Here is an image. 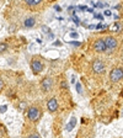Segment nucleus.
Returning a JSON list of instances; mask_svg holds the SVG:
<instances>
[{
  "label": "nucleus",
  "instance_id": "1",
  "mask_svg": "<svg viewBox=\"0 0 123 138\" xmlns=\"http://www.w3.org/2000/svg\"><path fill=\"white\" fill-rule=\"evenodd\" d=\"M92 70L95 72L96 74H101L105 72V64L101 59H95L92 63Z\"/></svg>",
  "mask_w": 123,
  "mask_h": 138
},
{
  "label": "nucleus",
  "instance_id": "2",
  "mask_svg": "<svg viewBox=\"0 0 123 138\" xmlns=\"http://www.w3.org/2000/svg\"><path fill=\"white\" fill-rule=\"evenodd\" d=\"M105 42H106V48L108 49V52H113L116 47H117V40L112 37V36H108L105 40Z\"/></svg>",
  "mask_w": 123,
  "mask_h": 138
},
{
  "label": "nucleus",
  "instance_id": "3",
  "mask_svg": "<svg viewBox=\"0 0 123 138\" xmlns=\"http://www.w3.org/2000/svg\"><path fill=\"white\" fill-rule=\"evenodd\" d=\"M123 78V69L122 68H117V69H113L111 73H110V79L112 82H118Z\"/></svg>",
  "mask_w": 123,
  "mask_h": 138
},
{
  "label": "nucleus",
  "instance_id": "4",
  "mask_svg": "<svg viewBox=\"0 0 123 138\" xmlns=\"http://www.w3.org/2000/svg\"><path fill=\"white\" fill-rule=\"evenodd\" d=\"M93 49H95L96 52H98V53L105 52V51L107 49V48H106V42H105V40H103V38L96 40V42L93 43Z\"/></svg>",
  "mask_w": 123,
  "mask_h": 138
},
{
  "label": "nucleus",
  "instance_id": "5",
  "mask_svg": "<svg viewBox=\"0 0 123 138\" xmlns=\"http://www.w3.org/2000/svg\"><path fill=\"white\" fill-rule=\"evenodd\" d=\"M27 117L31 121H36L39 117V110L37 107H30L28 108V112H27Z\"/></svg>",
  "mask_w": 123,
  "mask_h": 138
},
{
  "label": "nucleus",
  "instance_id": "6",
  "mask_svg": "<svg viewBox=\"0 0 123 138\" xmlns=\"http://www.w3.org/2000/svg\"><path fill=\"white\" fill-rule=\"evenodd\" d=\"M31 69L34 74H38L43 70V64L39 61H32L31 62Z\"/></svg>",
  "mask_w": 123,
  "mask_h": 138
},
{
  "label": "nucleus",
  "instance_id": "7",
  "mask_svg": "<svg viewBox=\"0 0 123 138\" xmlns=\"http://www.w3.org/2000/svg\"><path fill=\"white\" fill-rule=\"evenodd\" d=\"M52 85H53V80H52V78H44L42 80V90L43 91H49L50 88H52Z\"/></svg>",
  "mask_w": 123,
  "mask_h": 138
},
{
  "label": "nucleus",
  "instance_id": "8",
  "mask_svg": "<svg viewBox=\"0 0 123 138\" xmlns=\"http://www.w3.org/2000/svg\"><path fill=\"white\" fill-rule=\"evenodd\" d=\"M47 107H48V110L50 112H54L58 110V101L55 97H52V99H49L48 100V102H47Z\"/></svg>",
  "mask_w": 123,
  "mask_h": 138
},
{
  "label": "nucleus",
  "instance_id": "9",
  "mask_svg": "<svg viewBox=\"0 0 123 138\" xmlns=\"http://www.w3.org/2000/svg\"><path fill=\"white\" fill-rule=\"evenodd\" d=\"M34 24H36L34 17H27V19H25V21H24V26H25V27H27V28L33 27V26H34Z\"/></svg>",
  "mask_w": 123,
  "mask_h": 138
},
{
  "label": "nucleus",
  "instance_id": "10",
  "mask_svg": "<svg viewBox=\"0 0 123 138\" xmlns=\"http://www.w3.org/2000/svg\"><path fill=\"white\" fill-rule=\"evenodd\" d=\"M75 125H76V118L74 117V116H73V117H71L70 118V121H69V123H68V125H67V127H65V129L68 131V132H70V131H73L74 129V127H75Z\"/></svg>",
  "mask_w": 123,
  "mask_h": 138
},
{
  "label": "nucleus",
  "instance_id": "11",
  "mask_svg": "<svg viewBox=\"0 0 123 138\" xmlns=\"http://www.w3.org/2000/svg\"><path fill=\"white\" fill-rule=\"evenodd\" d=\"M41 3V0H27L26 4L30 5V6H33V5H38Z\"/></svg>",
  "mask_w": 123,
  "mask_h": 138
},
{
  "label": "nucleus",
  "instance_id": "12",
  "mask_svg": "<svg viewBox=\"0 0 123 138\" xmlns=\"http://www.w3.org/2000/svg\"><path fill=\"white\" fill-rule=\"evenodd\" d=\"M6 49H8V45L6 43H0V53L5 52Z\"/></svg>",
  "mask_w": 123,
  "mask_h": 138
},
{
  "label": "nucleus",
  "instance_id": "13",
  "mask_svg": "<svg viewBox=\"0 0 123 138\" xmlns=\"http://www.w3.org/2000/svg\"><path fill=\"white\" fill-rule=\"evenodd\" d=\"M111 30H112V31H114V32H118V31H119V25H118L117 22L113 24V25H112V27H111Z\"/></svg>",
  "mask_w": 123,
  "mask_h": 138
},
{
  "label": "nucleus",
  "instance_id": "14",
  "mask_svg": "<svg viewBox=\"0 0 123 138\" xmlns=\"http://www.w3.org/2000/svg\"><path fill=\"white\" fill-rule=\"evenodd\" d=\"M41 30H42V32H43V33H47V35H48V33L50 32L49 27H48V26H44V25H43V26L41 27Z\"/></svg>",
  "mask_w": 123,
  "mask_h": 138
},
{
  "label": "nucleus",
  "instance_id": "15",
  "mask_svg": "<svg viewBox=\"0 0 123 138\" xmlns=\"http://www.w3.org/2000/svg\"><path fill=\"white\" fill-rule=\"evenodd\" d=\"M75 88H76V91H78L79 94H81V92H83V89H81V84H80V83H76V84H75Z\"/></svg>",
  "mask_w": 123,
  "mask_h": 138
},
{
  "label": "nucleus",
  "instance_id": "16",
  "mask_svg": "<svg viewBox=\"0 0 123 138\" xmlns=\"http://www.w3.org/2000/svg\"><path fill=\"white\" fill-rule=\"evenodd\" d=\"M25 107H26V102H25V101H20V104H19V108H20V110H24Z\"/></svg>",
  "mask_w": 123,
  "mask_h": 138
},
{
  "label": "nucleus",
  "instance_id": "17",
  "mask_svg": "<svg viewBox=\"0 0 123 138\" xmlns=\"http://www.w3.org/2000/svg\"><path fill=\"white\" fill-rule=\"evenodd\" d=\"M6 110H8V106H6V105H3V106H0V112H1V113L6 112Z\"/></svg>",
  "mask_w": 123,
  "mask_h": 138
},
{
  "label": "nucleus",
  "instance_id": "18",
  "mask_svg": "<svg viewBox=\"0 0 123 138\" xmlns=\"http://www.w3.org/2000/svg\"><path fill=\"white\" fill-rule=\"evenodd\" d=\"M93 17H95V19H100V20H103V15H101V14H93Z\"/></svg>",
  "mask_w": 123,
  "mask_h": 138
},
{
  "label": "nucleus",
  "instance_id": "19",
  "mask_svg": "<svg viewBox=\"0 0 123 138\" xmlns=\"http://www.w3.org/2000/svg\"><path fill=\"white\" fill-rule=\"evenodd\" d=\"M78 9L81 10V11H85V10H88V6H85V5H79Z\"/></svg>",
  "mask_w": 123,
  "mask_h": 138
},
{
  "label": "nucleus",
  "instance_id": "20",
  "mask_svg": "<svg viewBox=\"0 0 123 138\" xmlns=\"http://www.w3.org/2000/svg\"><path fill=\"white\" fill-rule=\"evenodd\" d=\"M60 86H62V88H64V89H68V84H67L65 80H63V82L60 83Z\"/></svg>",
  "mask_w": 123,
  "mask_h": 138
},
{
  "label": "nucleus",
  "instance_id": "21",
  "mask_svg": "<svg viewBox=\"0 0 123 138\" xmlns=\"http://www.w3.org/2000/svg\"><path fill=\"white\" fill-rule=\"evenodd\" d=\"M69 43H70V45H73V46H75V47H79V46H80V42H75V41H70Z\"/></svg>",
  "mask_w": 123,
  "mask_h": 138
},
{
  "label": "nucleus",
  "instance_id": "22",
  "mask_svg": "<svg viewBox=\"0 0 123 138\" xmlns=\"http://www.w3.org/2000/svg\"><path fill=\"white\" fill-rule=\"evenodd\" d=\"M70 37H73V38H78V37H79V35H78L76 32H71V33H70Z\"/></svg>",
  "mask_w": 123,
  "mask_h": 138
},
{
  "label": "nucleus",
  "instance_id": "23",
  "mask_svg": "<svg viewBox=\"0 0 123 138\" xmlns=\"http://www.w3.org/2000/svg\"><path fill=\"white\" fill-rule=\"evenodd\" d=\"M28 138H41V137H39V134H37V133H33V134H31V136H28Z\"/></svg>",
  "mask_w": 123,
  "mask_h": 138
},
{
  "label": "nucleus",
  "instance_id": "24",
  "mask_svg": "<svg viewBox=\"0 0 123 138\" xmlns=\"http://www.w3.org/2000/svg\"><path fill=\"white\" fill-rule=\"evenodd\" d=\"M3 88H4V80H3L1 78H0V91L3 90Z\"/></svg>",
  "mask_w": 123,
  "mask_h": 138
},
{
  "label": "nucleus",
  "instance_id": "25",
  "mask_svg": "<svg viewBox=\"0 0 123 138\" xmlns=\"http://www.w3.org/2000/svg\"><path fill=\"white\" fill-rule=\"evenodd\" d=\"M54 10H57L58 12H60L62 9H60V6H59V5H54Z\"/></svg>",
  "mask_w": 123,
  "mask_h": 138
},
{
  "label": "nucleus",
  "instance_id": "26",
  "mask_svg": "<svg viewBox=\"0 0 123 138\" xmlns=\"http://www.w3.org/2000/svg\"><path fill=\"white\" fill-rule=\"evenodd\" d=\"M105 15H106V16H111L112 12H111L110 10H106V11H105Z\"/></svg>",
  "mask_w": 123,
  "mask_h": 138
},
{
  "label": "nucleus",
  "instance_id": "27",
  "mask_svg": "<svg viewBox=\"0 0 123 138\" xmlns=\"http://www.w3.org/2000/svg\"><path fill=\"white\" fill-rule=\"evenodd\" d=\"M48 38H54V35H53L52 32H49V33H48Z\"/></svg>",
  "mask_w": 123,
  "mask_h": 138
},
{
  "label": "nucleus",
  "instance_id": "28",
  "mask_svg": "<svg viewBox=\"0 0 123 138\" xmlns=\"http://www.w3.org/2000/svg\"><path fill=\"white\" fill-rule=\"evenodd\" d=\"M75 79H76V77H75V75H71V83H73V84L75 83Z\"/></svg>",
  "mask_w": 123,
  "mask_h": 138
},
{
  "label": "nucleus",
  "instance_id": "29",
  "mask_svg": "<svg viewBox=\"0 0 123 138\" xmlns=\"http://www.w3.org/2000/svg\"><path fill=\"white\" fill-rule=\"evenodd\" d=\"M95 27H96L95 25H89V26H88V28H90V30H91V28H95Z\"/></svg>",
  "mask_w": 123,
  "mask_h": 138
},
{
  "label": "nucleus",
  "instance_id": "30",
  "mask_svg": "<svg viewBox=\"0 0 123 138\" xmlns=\"http://www.w3.org/2000/svg\"><path fill=\"white\" fill-rule=\"evenodd\" d=\"M53 45H54V46H60V45H62V43H60V42H54V43H53Z\"/></svg>",
  "mask_w": 123,
  "mask_h": 138
}]
</instances>
